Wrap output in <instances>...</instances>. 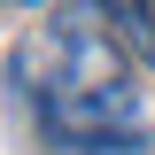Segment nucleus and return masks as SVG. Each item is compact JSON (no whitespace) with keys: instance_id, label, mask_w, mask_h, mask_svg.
<instances>
[{"instance_id":"f257e3e1","label":"nucleus","mask_w":155,"mask_h":155,"mask_svg":"<svg viewBox=\"0 0 155 155\" xmlns=\"http://www.w3.org/2000/svg\"><path fill=\"white\" fill-rule=\"evenodd\" d=\"M16 93L31 109L39 140L62 155H132L147 147V101L132 85V62L101 23V8H54L16 47Z\"/></svg>"},{"instance_id":"f03ea898","label":"nucleus","mask_w":155,"mask_h":155,"mask_svg":"<svg viewBox=\"0 0 155 155\" xmlns=\"http://www.w3.org/2000/svg\"><path fill=\"white\" fill-rule=\"evenodd\" d=\"M101 23L116 31V47H132V54H147V62H155V8L116 0V8H101Z\"/></svg>"}]
</instances>
